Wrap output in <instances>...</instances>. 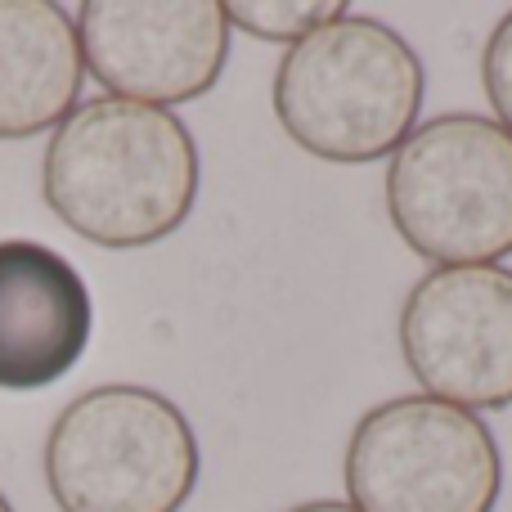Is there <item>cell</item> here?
<instances>
[{
  "instance_id": "obj_1",
  "label": "cell",
  "mask_w": 512,
  "mask_h": 512,
  "mask_svg": "<svg viewBox=\"0 0 512 512\" xmlns=\"http://www.w3.org/2000/svg\"><path fill=\"white\" fill-rule=\"evenodd\" d=\"M203 185L198 140L171 108L86 99L50 131L41 198L54 221L95 248L131 252L171 239Z\"/></svg>"
},
{
  "instance_id": "obj_2",
  "label": "cell",
  "mask_w": 512,
  "mask_h": 512,
  "mask_svg": "<svg viewBox=\"0 0 512 512\" xmlns=\"http://www.w3.org/2000/svg\"><path fill=\"white\" fill-rule=\"evenodd\" d=\"M427 95L418 50L391 23L342 14L279 59L274 117L301 153L337 167L382 162L414 135Z\"/></svg>"
},
{
  "instance_id": "obj_3",
  "label": "cell",
  "mask_w": 512,
  "mask_h": 512,
  "mask_svg": "<svg viewBox=\"0 0 512 512\" xmlns=\"http://www.w3.org/2000/svg\"><path fill=\"white\" fill-rule=\"evenodd\" d=\"M41 472L59 512H180L198 490L203 454L171 396L104 382L63 405Z\"/></svg>"
},
{
  "instance_id": "obj_4",
  "label": "cell",
  "mask_w": 512,
  "mask_h": 512,
  "mask_svg": "<svg viewBox=\"0 0 512 512\" xmlns=\"http://www.w3.org/2000/svg\"><path fill=\"white\" fill-rule=\"evenodd\" d=\"M387 216L432 265L512 256V131L481 113H441L387 158Z\"/></svg>"
},
{
  "instance_id": "obj_5",
  "label": "cell",
  "mask_w": 512,
  "mask_h": 512,
  "mask_svg": "<svg viewBox=\"0 0 512 512\" xmlns=\"http://www.w3.org/2000/svg\"><path fill=\"white\" fill-rule=\"evenodd\" d=\"M355 512H495L504 459L486 418L432 396H396L355 423L342 459Z\"/></svg>"
},
{
  "instance_id": "obj_6",
  "label": "cell",
  "mask_w": 512,
  "mask_h": 512,
  "mask_svg": "<svg viewBox=\"0 0 512 512\" xmlns=\"http://www.w3.org/2000/svg\"><path fill=\"white\" fill-rule=\"evenodd\" d=\"M400 355L423 396L445 405H512V270L432 265L400 306Z\"/></svg>"
},
{
  "instance_id": "obj_7",
  "label": "cell",
  "mask_w": 512,
  "mask_h": 512,
  "mask_svg": "<svg viewBox=\"0 0 512 512\" xmlns=\"http://www.w3.org/2000/svg\"><path fill=\"white\" fill-rule=\"evenodd\" d=\"M72 18L86 72L131 104L203 99L230 59L234 27L216 0H86Z\"/></svg>"
},
{
  "instance_id": "obj_8",
  "label": "cell",
  "mask_w": 512,
  "mask_h": 512,
  "mask_svg": "<svg viewBox=\"0 0 512 512\" xmlns=\"http://www.w3.org/2000/svg\"><path fill=\"white\" fill-rule=\"evenodd\" d=\"M95 306L81 270L32 239H0V391H45L81 364Z\"/></svg>"
},
{
  "instance_id": "obj_9",
  "label": "cell",
  "mask_w": 512,
  "mask_h": 512,
  "mask_svg": "<svg viewBox=\"0 0 512 512\" xmlns=\"http://www.w3.org/2000/svg\"><path fill=\"white\" fill-rule=\"evenodd\" d=\"M81 81L77 18L54 0H0V140L68 122Z\"/></svg>"
},
{
  "instance_id": "obj_10",
  "label": "cell",
  "mask_w": 512,
  "mask_h": 512,
  "mask_svg": "<svg viewBox=\"0 0 512 512\" xmlns=\"http://www.w3.org/2000/svg\"><path fill=\"white\" fill-rule=\"evenodd\" d=\"M342 14V0H234V5H225L230 27L256 36V41L288 45V50L297 41H306L310 32H319V27L337 23Z\"/></svg>"
},
{
  "instance_id": "obj_11",
  "label": "cell",
  "mask_w": 512,
  "mask_h": 512,
  "mask_svg": "<svg viewBox=\"0 0 512 512\" xmlns=\"http://www.w3.org/2000/svg\"><path fill=\"white\" fill-rule=\"evenodd\" d=\"M481 81H486V99L495 108V122L512 131V9L495 23L481 54Z\"/></svg>"
},
{
  "instance_id": "obj_12",
  "label": "cell",
  "mask_w": 512,
  "mask_h": 512,
  "mask_svg": "<svg viewBox=\"0 0 512 512\" xmlns=\"http://www.w3.org/2000/svg\"><path fill=\"white\" fill-rule=\"evenodd\" d=\"M288 512H355V508L351 504H337V499H306V504H297Z\"/></svg>"
},
{
  "instance_id": "obj_13",
  "label": "cell",
  "mask_w": 512,
  "mask_h": 512,
  "mask_svg": "<svg viewBox=\"0 0 512 512\" xmlns=\"http://www.w3.org/2000/svg\"><path fill=\"white\" fill-rule=\"evenodd\" d=\"M0 512H14V504L5 499V490H0Z\"/></svg>"
}]
</instances>
